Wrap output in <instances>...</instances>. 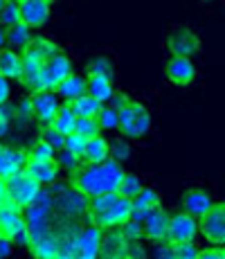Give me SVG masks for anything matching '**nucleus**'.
Listing matches in <instances>:
<instances>
[{
  "mask_svg": "<svg viewBox=\"0 0 225 259\" xmlns=\"http://www.w3.org/2000/svg\"><path fill=\"white\" fill-rule=\"evenodd\" d=\"M3 7H5V0H0V12H3Z\"/></svg>",
  "mask_w": 225,
  "mask_h": 259,
  "instance_id": "nucleus-51",
  "label": "nucleus"
},
{
  "mask_svg": "<svg viewBox=\"0 0 225 259\" xmlns=\"http://www.w3.org/2000/svg\"><path fill=\"white\" fill-rule=\"evenodd\" d=\"M25 151H27V158H29V160H36V162L57 160V151H54V149L50 147V144L45 142L41 136L34 138V140L29 142V147L25 149Z\"/></svg>",
  "mask_w": 225,
  "mask_h": 259,
  "instance_id": "nucleus-29",
  "label": "nucleus"
},
{
  "mask_svg": "<svg viewBox=\"0 0 225 259\" xmlns=\"http://www.w3.org/2000/svg\"><path fill=\"white\" fill-rule=\"evenodd\" d=\"M196 77H198V70L192 59L167 57V61H164V79H167L169 86L189 88V86H194Z\"/></svg>",
  "mask_w": 225,
  "mask_h": 259,
  "instance_id": "nucleus-11",
  "label": "nucleus"
},
{
  "mask_svg": "<svg viewBox=\"0 0 225 259\" xmlns=\"http://www.w3.org/2000/svg\"><path fill=\"white\" fill-rule=\"evenodd\" d=\"M5 147H7V144H3V140H0V153H3V149H5Z\"/></svg>",
  "mask_w": 225,
  "mask_h": 259,
  "instance_id": "nucleus-50",
  "label": "nucleus"
},
{
  "mask_svg": "<svg viewBox=\"0 0 225 259\" xmlns=\"http://www.w3.org/2000/svg\"><path fill=\"white\" fill-rule=\"evenodd\" d=\"M142 189H144L142 178H140L135 171H126V176H124V181H122V185H119L117 194H122L124 198H128V201H133V198L138 196V194L142 192Z\"/></svg>",
  "mask_w": 225,
  "mask_h": 259,
  "instance_id": "nucleus-32",
  "label": "nucleus"
},
{
  "mask_svg": "<svg viewBox=\"0 0 225 259\" xmlns=\"http://www.w3.org/2000/svg\"><path fill=\"white\" fill-rule=\"evenodd\" d=\"M70 74H74L72 59H70L66 52H59L57 57H52L48 63H45L43 70L38 72V77L27 86V91H29V95H34V93H54L70 77Z\"/></svg>",
  "mask_w": 225,
  "mask_h": 259,
  "instance_id": "nucleus-5",
  "label": "nucleus"
},
{
  "mask_svg": "<svg viewBox=\"0 0 225 259\" xmlns=\"http://www.w3.org/2000/svg\"><path fill=\"white\" fill-rule=\"evenodd\" d=\"M32 41H34V34L25 23L16 25V27H12V29H7V48L9 50L23 52L25 48H29V43Z\"/></svg>",
  "mask_w": 225,
  "mask_h": 259,
  "instance_id": "nucleus-28",
  "label": "nucleus"
},
{
  "mask_svg": "<svg viewBox=\"0 0 225 259\" xmlns=\"http://www.w3.org/2000/svg\"><path fill=\"white\" fill-rule=\"evenodd\" d=\"M153 126V115L147 104L131 99L126 106L119 111V133L124 140H142L149 136Z\"/></svg>",
  "mask_w": 225,
  "mask_h": 259,
  "instance_id": "nucleus-4",
  "label": "nucleus"
},
{
  "mask_svg": "<svg viewBox=\"0 0 225 259\" xmlns=\"http://www.w3.org/2000/svg\"><path fill=\"white\" fill-rule=\"evenodd\" d=\"M12 99V81L0 74V106H7Z\"/></svg>",
  "mask_w": 225,
  "mask_h": 259,
  "instance_id": "nucleus-43",
  "label": "nucleus"
},
{
  "mask_svg": "<svg viewBox=\"0 0 225 259\" xmlns=\"http://www.w3.org/2000/svg\"><path fill=\"white\" fill-rule=\"evenodd\" d=\"M7 183H5V181H0V205H3V203L5 201H7Z\"/></svg>",
  "mask_w": 225,
  "mask_h": 259,
  "instance_id": "nucleus-48",
  "label": "nucleus"
},
{
  "mask_svg": "<svg viewBox=\"0 0 225 259\" xmlns=\"http://www.w3.org/2000/svg\"><path fill=\"white\" fill-rule=\"evenodd\" d=\"M164 48H167L169 57L194 59L201 52V36L187 25H176L164 38Z\"/></svg>",
  "mask_w": 225,
  "mask_h": 259,
  "instance_id": "nucleus-7",
  "label": "nucleus"
},
{
  "mask_svg": "<svg viewBox=\"0 0 225 259\" xmlns=\"http://www.w3.org/2000/svg\"><path fill=\"white\" fill-rule=\"evenodd\" d=\"M88 223L97 226L99 230H122L133 217V201L124 198L122 194H106L88 201Z\"/></svg>",
  "mask_w": 225,
  "mask_h": 259,
  "instance_id": "nucleus-2",
  "label": "nucleus"
},
{
  "mask_svg": "<svg viewBox=\"0 0 225 259\" xmlns=\"http://www.w3.org/2000/svg\"><path fill=\"white\" fill-rule=\"evenodd\" d=\"M21 23H23L21 3H18V0H5V7H3V12H0V27L12 29Z\"/></svg>",
  "mask_w": 225,
  "mask_h": 259,
  "instance_id": "nucleus-31",
  "label": "nucleus"
},
{
  "mask_svg": "<svg viewBox=\"0 0 225 259\" xmlns=\"http://www.w3.org/2000/svg\"><path fill=\"white\" fill-rule=\"evenodd\" d=\"M86 147H88V140L81 136H77V133H72V136L66 138V151L70 156H74L77 160H83V153H86Z\"/></svg>",
  "mask_w": 225,
  "mask_h": 259,
  "instance_id": "nucleus-35",
  "label": "nucleus"
},
{
  "mask_svg": "<svg viewBox=\"0 0 225 259\" xmlns=\"http://www.w3.org/2000/svg\"><path fill=\"white\" fill-rule=\"evenodd\" d=\"M38 136L43 138L45 142L50 144V147L54 149V151H63V147H66V136H61L59 131H54L52 126H41V131H38Z\"/></svg>",
  "mask_w": 225,
  "mask_h": 259,
  "instance_id": "nucleus-37",
  "label": "nucleus"
},
{
  "mask_svg": "<svg viewBox=\"0 0 225 259\" xmlns=\"http://www.w3.org/2000/svg\"><path fill=\"white\" fill-rule=\"evenodd\" d=\"M111 160V142L104 136H97L93 140H88L86 153H83L81 165H104Z\"/></svg>",
  "mask_w": 225,
  "mask_h": 259,
  "instance_id": "nucleus-24",
  "label": "nucleus"
},
{
  "mask_svg": "<svg viewBox=\"0 0 225 259\" xmlns=\"http://www.w3.org/2000/svg\"><path fill=\"white\" fill-rule=\"evenodd\" d=\"M32 97V113L41 126H50L57 119L59 111H61V99L57 97V93H34Z\"/></svg>",
  "mask_w": 225,
  "mask_h": 259,
  "instance_id": "nucleus-14",
  "label": "nucleus"
},
{
  "mask_svg": "<svg viewBox=\"0 0 225 259\" xmlns=\"http://www.w3.org/2000/svg\"><path fill=\"white\" fill-rule=\"evenodd\" d=\"M128 239L122 235V230H108L102 239V252L99 259H124L128 257Z\"/></svg>",
  "mask_w": 225,
  "mask_h": 259,
  "instance_id": "nucleus-21",
  "label": "nucleus"
},
{
  "mask_svg": "<svg viewBox=\"0 0 225 259\" xmlns=\"http://www.w3.org/2000/svg\"><path fill=\"white\" fill-rule=\"evenodd\" d=\"M57 162H59V167H61V171H68V174H74L79 167H81V160H77L74 156H70L66 149L57 153Z\"/></svg>",
  "mask_w": 225,
  "mask_h": 259,
  "instance_id": "nucleus-41",
  "label": "nucleus"
},
{
  "mask_svg": "<svg viewBox=\"0 0 225 259\" xmlns=\"http://www.w3.org/2000/svg\"><path fill=\"white\" fill-rule=\"evenodd\" d=\"M201 237L207 241V246L225 248V201H214L212 210L198 221Z\"/></svg>",
  "mask_w": 225,
  "mask_h": 259,
  "instance_id": "nucleus-9",
  "label": "nucleus"
},
{
  "mask_svg": "<svg viewBox=\"0 0 225 259\" xmlns=\"http://www.w3.org/2000/svg\"><path fill=\"white\" fill-rule=\"evenodd\" d=\"M153 259H171V243H160L153 248Z\"/></svg>",
  "mask_w": 225,
  "mask_h": 259,
  "instance_id": "nucleus-47",
  "label": "nucleus"
},
{
  "mask_svg": "<svg viewBox=\"0 0 225 259\" xmlns=\"http://www.w3.org/2000/svg\"><path fill=\"white\" fill-rule=\"evenodd\" d=\"M124 259H131V257H124Z\"/></svg>",
  "mask_w": 225,
  "mask_h": 259,
  "instance_id": "nucleus-52",
  "label": "nucleus"
},
{
  "mask_svg": "<svg viewBox=\"0 0 225 259\" xmlns=\"http://www.w3.org/2000/svg\"><path fill=\"white\" fill-rule=\"evenodd\" d=\"M178 203H180V212H185V214H189V217H194V219H198V221H201L205 214L212 210L214 198H212V194H209L205 187L192 185V187H185L183 189Z\"/></svg>",
  "mask_w": 225,
  "mask_h": 259,
  "instance_id": "nucleus-12",
  "label": "nucleus"
},
{
  "mask_svg": "<svg viewBox=\"0 0 225 259\" xmlns=\"http://www.w3.org/2000/svg\"><path fill=\"white\" fill-rule=\"evenodd\" d=\"M198 259H225V248L221 246H205L198 252Z\"/></svg>",
  "mask_w": 225,
  "mask_h": 259,
  "instance_id": "nucleus-42",
  "label": "nucleus"
},
{
  "mask_svg": "<svg viewBox=\"0 0 225 259\" xmlns=\"http://www.w3.org/2000/svg\"><path fill=\"white\" fill-rule=\"evenodd\" d=\"M97 122L102 131H115V128H119V113L113 106H104L102 113L97 115Z\"/></svg>",
  "mask_w": 225,
  "mask_h": 259,
  "instance_id": "nucleus-34",
  "label": "nucleus"
},
{
  "mask_svg": "<svg viewBox=\"0 0 225 259\" xmlns=\"http://www.w3.org/2000/svg\"><path fill=\"white\" fill-rule=\"evenodd\" d=\"M27 162H29L27 151L16 149V147H5L3 153H0V181L7 183L9 178L23 174Z\"/></svg>",
  "mask_w": 225,
  "mask_h": 259,
  "instance_id": "nucleus-18",
  "label": "nucleus"
},
{
  "mask_svg": "<svg viewBox=\"0 0 225 259\" xmlns=\"http://www.w3.org/2000/svg\"><path fill=\"white\" fill-rule=\"evenodd\" d=\"M41 192H43V187L38 185V183L34 181L27 171L18 174V176H14V178H9V181H7V196H9V201L16 203L21 210H25V207L32 205V203L41 196Z\"/></svg>",
  "mask_w": 225,
  "mask_h": 259,
  "instance_id": "nucleus-10",
  "label": "nucleus"
},
{
  "mask_svg": "<svg viewBox=\"0 0 225 259\" xmlns=\"http://www.w3.org/2000/svg\"><path fill=\"white\" fill-rule=\"evenodd\" d=\"M201 248L196 243H178L171 246V259H198Z\"/></svg>",
  "mask_w": 225,
  "mask_h": 259,
  "instance_id": "nucleus-40",
  "label": "nucleus"
},
{
  "mask_svg": "<svg viewBox=\"0 0 225 259\" xmlns=\"http://www.w3.org/2000/svg\"><path fill=\"white\" fill-rule=\"evenodd\" d=\"M102 239H104V230L88 223L72 239L61 243V252L68 255L70 259H99Z\"/></svg>",
  "mask_w": 225,
  "mask_h": 259,
  "instance_id": "nucleus-6",
  "label": "nucleus"
},
{
  "mask_svg": "<svg viewBox=\"0 0 225 259\" xmlns=\"http://www.w3.org/2000/svg\"><path fill=\"white\" fill-rule=\"evenodd\" d=\"M198 235H201L198 219L189 217V214H185V212L171 214V221H169V243H171V246H178V243H194Z\"/></svg>",
  "mask_w": 225,
  "mask_h": 259,
  "instance_id": "nucleus-13",
  "label": "nucleus"
},
{
  "mask_svg": "<svg viewBox=\"0 0 225 259\" xmlns=\"http://www.w3.org/2000/svg\"><path fill=\"white\" fill-rule=\"evenodd\" d=\"M128 257L131 259H149V250L144 248V243H131L128 246Z\"/></svg>",
  "mask_w": 225,
  "mask_h": 259,
  "instance_id": "nucleus-45",
  "label": "nucleus"
},
{
  "mask_svg": "<svg viewBox=\"0 0 225 259\" xmlns=\"http://www.w3.org/2000/svg\"><path fill=\"white\" fill-rule=\"evenodd\" d=\"M50 192L54 194V207H57V212L63 214V219H77L88 212V198L79 194L70 183H66V185L57 183Z\"/></svg>",
  "mask_w": 225,
  "mask_h": 259,
  "instance_id": "nucleus-8",
  "label": "nucleus"
},
{
  "mask_svg": "<svg viewBox=\"0 0 225 259\" xmlns=\"http://www.w3.org/2000/svg\"><path fill=\"white\" fill-rule=\"evenodd\" d=\"M126 169L119 162L108 160L104 165H81L74 174H70V185L77 189L79 194L93 201V198L115 194L122 185Z\"/></svg>",
  "mask_w": 225,
  "mask_h": 259,
  "instance_id": "nucleus-1",
  "label": "nucleus"
},
{
  "mask_svg": "<svg viewBox=\"0 0 225 259\" xmlns=\"http://www.w3.org/2000/svg\"><path fill=\"white\" fill-rule=\"evenodd\" d=\"M70 108H72V113L77 115V119H97V115L102 113V104L97 102V99H93L90 95H83V97H79L77 102L68 104Z\"/></svg>",
  "mask_w": 225,
  "mask_h": 259,
  "instance_id": "nucleus-26",
  "label": "nucleus"
},
{
  "mask_svg": "<svg viewBox=\"0 0 225 259\" xmlns=\"http://www.w3.org/2000/svg\"><path fill=\"white\" fill-rule=\"evenodd\" d=\"M160 207H162V194H160L156 187L144 185L142 192L133 198V217L131 219L144 223L149 214H153L156 210H160Z\"/></svg>",
  "mask_w": 225,
  "mask_h": 259,
  "instance_id": "nucleus-19",
  "label": "nucleus"
},
{
  "mask_svg": "<svg viewBox=\"0 0 225 259\" xmlns=\"http://www.w3.org/2000/svg\"><path fill=\"white\" fill-rule=\"evenodd\" d=\"M99 122L97 119H77V128H74V133L81 138H86V140H93V138L99 136Z\"/></svg>",
  "mask_w": 225,
  "mask_h": 259,
  "instance_id": "nucleus-38",
  "label": "nucleus"
},
{
  "mask_svg": "<svg viewBox=\"0 0 225 259\" xmlns=\"http://www.w3.org/2000/svg\"><path fill=\"white\" fill-rule=\"evenodd\" d=\"M86 77H115V63L108 54H95L86 66Z\"/></svg>",
  "mask_w": 225,
  "mask_h": 259,
  "instance_id": "nucleus-27",
  "label": "nucleus"
},
{
  "mask_svg": "<svg viewBox=\"0 0 225 259\" xmlns=\"http://www.w3.org/2000/svg\"><path fill=\"white\" fill-rule=\"evenodd\" d=\"M128 102H131V97H128V95H126V93H115V97L111 99V104H108V106H113V108H115V111H117V113H119V111H122V108H124V106H126V104H128Z\"/></svg>",
  "mask_w": 225,
  "mask_h": 259,
  "instance_id": "nucleus-46",
  "label": "nucleus"
},
{
  "mask_svg": "<svg viewBox=\"0 0 225 259\" xmlns=\"http://www.w3.org/2000/svg\"><path fill=\"white\" fill-rule=\"evenodd\" d=\"M0 74L9 81H21L23 79V54L16 50L5 48L0 52Z\"/></svg>",
  "mask_w": 225,
  "mask_h": 259,
  "instance_id": "nucleus-23",
  "label": "nucleus"
},
{
  "mask_svg": "<svg viewBox=\"0 0 225 259\" xmlns=\"http://www.w3.org/2000/svg\"><path fill=\"white\" fill-rule=\"evenodd\" d=\"M7 48V29H3L0 27V52Z\"/></svg>",
  "mask_w": 225,
  "mask_h": 259,
  "instance_id": "nucleus-49",
  "label": "nucleus"
},
{
  "mask_svg": "<svg viewBox=\"0 0 225 259\" xmlns=\"http://www.w3.org/2000/svg\"><path fill=\"white\" fill-rule=\"evenodd\" d=\"M169 221H171V214L164 207L149 214L147 221H144V241L153 243V246L169 243Z\"/></svg>",
  "mask_w": 225,
  "mask_h": 259,
  "instance_id": "nucleus-17",
  "label": "nucleus"
},
{
  "mask_svg": "<svg viewBox=\"0 0 225 259\" xmlns=\"http://www.w3.org/2000/svg\"><path fill=\"white\" fill-rule=\"evenodd\" d=\"M14 115H16V106L7 104V106H0V140L7 138L14 128Z\"/></svg>",
  "mask_w": 225,
  "mask_h": 259,
  "instance_id": "nucleus-36",
  "label": "nucleus"
},
{
  "mask_svg": "<svg viewBox=\"0 0 225 259\" xmlns=\"http://www.w3.org/2000/svg\"><path fill=\"white\" fill-rule=\"evenodd\" d=\"M25 230H27V221H25L23 210L7 198V201L0 205V235L9 237L14 241V239L18 235H23Z\"/></svg>",
  "mask_w": 225,
  "mask_h": 259,
  "instance_id": "nucleus-15",
  "label": "nucleus"
},
{
  "mask_svg": "<svg viewBox=\"0 0 225 259\" xmlns=\"http://www.w3.org/2000/svg\"><path fill=\"white\" fill-rule=\"evenodd\" d=\"M131 153H133L131 142L124 140V138H117V140L111 142V160L122 165V162H126L128 158H131Z\"/></svg>",
  "mask_w": 225,
  "mask_h": 259,
  "instance_id": "nucleus-33",
  "label": "nucleus"
},
{
  "mask_svg": "<svg viewBox=\"0 0 225 259\" xmlns=\"http://www.w3.org/2000/svg\"><path fill=\"white\" fill-rule=\"evenodd\" d=\"M21 3L23 23L29 29H43L52 18V3L50 0H18Z\"/></svg>",
  "mask_w": 225,
  "mask_h": 259,
  "instance_id": "nucleus-16",
  "label": "nucleus"
},
{
  "mask_svg": "<svg viewBox=\"0 0 225 259\" xmlns=\"http://www.w3.org/2000/svg\"><path fill=\"white\" fill-rule=\"evenodd\" d=\"M50 126L54 128V131H59L61 136H72L74 133V128H77V115L72 113V108L68 106V104H63L61 106V111H59V115H57V119H54Z\"/></svg>",
  "mask_w": 225,
  "mask_h": 259,
  "instance_id": "nucleus-30",
  "label": "nucleus"
},
{
  "mask_svg": "<svg viewBox=\"0 0 225 259\" xmlns=\"http://www.w3.org/2000/svg\"><path fill=\"white\" fill-rule=\"evenodd\" d=\"M59 52H61V50H59L57 41L43 36V34H36L34 41L29 43V48H25L21 52L23 54V79H21L23 86L27 88L29 83L38 77V72L43 70L45 63H48L52 57H57Z\"/></svg>",
  "mask_w": 225,
  "mask_h": 259,
  "instance_id": "nucleus-3",
  "label": "nucleus"
},
{
  "mask_svg": "<svg viewBox=\"0 0 225 259\" xmlns=\"http://www.w3.org/2000/svg\"><path fill=\"white\" fill-rule=\"evenodd\" d=\"M122 235L128 239V243L144 241V223H140V221H135V219H131V221H128L126 226L122 228Z\"/></svg>",
  "mask_w": 225,
  "mask_h": 259,
  "instance_id": "nucleus-39",
  "label": "nucleus"
},
{
  "mask_svg": "<svg viewBox=\"0 0 225 259\" xmlns=\"http://www.w3.org/2000/svg\"><path fill=\"white\" fill-rule=\"evenodd\" d=\"M54 93H57V97L61 99L63 104H72V102H77L79 97L88 95V79L74 72V74H70Z\"/></svg>",
  "mask_w": 225,
  "mask_h": 259,
  "instance_id": "nucleus-22",
  "label": "nucleus"
},
{
  "mask_svg": "<svg viewBox=\"0 0 225 259\" xmlns=\"http://www.w3.org/2000/svg\"><path fill=\"white\" fill-rule=\"evenodd\" d=\"M14 255V241L9 237L0 235V259H12Z\"/></svg>",
  "mask_w": 225,
  "mask_h": 259,
  "instance_id": "nucleus-44",
  "label": "nucleus"
},
{
  "mask_svg": "<svg viewBox=\"0 0 225 259\" xmlns=\"http://www.w3.org/2000/svg\"><path fill=\"white\" fill-rule=\"evenodd\" d=\"M25 171H27L29 176H32L41 187H52V185H57L59 178H61V174H63L57 160H50V162L29 160L27 167H25Z\"/></svg>",
  "mask_w": 225,
  "mask_h": 259,
  "instance_id": "nucleus-20",
  "label": "nucleus"
},
{
  "mask_svg": "<svg viewBox=\"0 0 225 259\" xmlns=\"http://www.w3.org/2000/svg\"><path fill=\"white\" fill-rule=\"evenodd\" d=\"M88 79V95L93 99H97L102 106H108L111 99L115 97V86L113 79L108 77H86Z\"/></svg>",
  "mask_w": 225,
  "mask_h": 259,
  "instance_id": "nucleus-25",
  "label": "nucleus"
}]
</instances>
